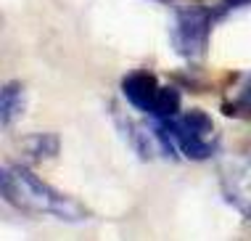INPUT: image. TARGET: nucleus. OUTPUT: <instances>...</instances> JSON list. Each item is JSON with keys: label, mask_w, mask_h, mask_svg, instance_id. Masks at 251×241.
<instances>
[{"label": "nucleus", "mask_w": 251, "mask_h": 241, "mask_svg": "<svg viewBox=\"0 0 251 241\" xmlns=\"http://www.w3.org/2000/svg\"><path fill=\"white\" fill-rule=\"evenodd\" d=\"M119 88L132 109H138V112H143L148 117L153 114L156 101H159V90H161V82L156 80L153 72H148V69H132V72L125 74Z\"/></svg>", "instance_id": "nucleus-4"}, {"label": "nucleus", "mask_w": 251, "mask_h": 241, "mask_svg": "<svg viewBox=\"0 0 251 241\" xmlns=\"http://www.w3.org/2000/svg\"><path fill=\"white\" fill-rule=\"evenodd\" d=\"M182 112V95L175 85H161L159 90V101H156L153 109V120H172Z\"/></svg>", "instance_id": "nucleus-8"}, {"label": "nucleus", "mask_w": 251, "mask_h": 241, "mask_svg": "<svg viewBox=\"0 0 251 241\" xmlns=\"http://www.w3.org/2000/svg\"><path fill=\"white\" fill-rule=\"evenodd\" d=\"M222 114L235 117V120H251V80L246 82V88L233 101L222 103Z\"/></svg>", "instance_id": "nucleus-9"}, {"label": "nucleus", "mask_w": 251, "mask_h": 241, "mask_svg": "<svg viewBox=\"0 0 251 241\" xmlns=\"http://www.w3.org/2000/svg\"><path fill=\"white\" fill-rule=\"evenodd\" d=\"M246 5H251V0H220L212 11H214V19L220 22V19L230 16V13L238 11V8H246Z\"/></svg>", "instance_id": "nucleus-10"}, {"label": "nucleus", "mask_w": 251, "mask_h": 241, "mask_svg": "<svg viewBox=\"0 0 251 241\" xmlns=\"http://www.w3.org/2000/svg\"><path fill=\"white\" fill-rule=\"evenodd\" d=\"M249 80H251V74H249Z\"/></svg>", "instance_id": "nucleus-12"}, {"label": "nucleus", "mask_w": 251, "mask_h": 241, "mask_svg": "<svg viewBox=\"0 0 251 241\" xmlns=\"http://www.w3.org/2000/svg\"><path fill=\"white\" fill-rule=\"evenodd\" d=\"M0 178H3V199L13 210L29 212V215L45 212V215H53L64 220V223H85V220H90L82 204L69 199L66 194H58L53 185H48L43 178H37L29 167L5 164Z\"/></svg>", "instance_id": "nucleus-1"}, {"label": "nucleus", "mask_w": 251, "mask_h": 241, "mask_svg": "<svg viewBox=\"0 0 251 241\" xmlns=\"http://www.w3.org/2000/svg\"><path fill=\"white\" fill-rule=\"evenodd\" d=\"M26 106V93L22 82H5L0 90V117H3V127H11L22 120Z\"/></svg>", "instance_id": "nucleus-6"}, {"label": "nucleus", "mask_w": 251, "mask_h": 241, "mask_svg": "<svg viewBox=\"0 0 251 241\" xmlns=\"http://www.w3.org/2000/svg\"><path fill=\"white\" fill-rule=\"evenodd\" d=\"M114 122H117V127H119V133L127 138V141L132 143V149L138 151V156H143V159H151L153 156V151L159 149V143H156V135H153V130H140L138 125H135L132 120H127L125 114H119L117 109H114Z\"/></svg>", "instance_id": "nucleus-5"}, {"label": "nucleus", "mask_w": 251, "mask_h": 241, "mask_svg": "<svg viewBox=\"0 0 251 241\" xmlns=\"http://www.w3.org/2000/svg\"><path fill=\"white\" fill-rule=\"evenodd\" d=\"M217 22L214 11L201 3H188L175 11V24H172V48L180 59L185 61H199L203 59L209 48V32Z\"/></svg>", "instance_id": "nucleus-3"}, {"label": "nucleus", "mask_w": 251, "mask_h": 241, "mask_svg": "<svg viewBox=\"0 0 251 241\" xmlns=\"http://www.w3.org/2000/svg\"><path fill=\"white\" fill-rule=\"evenodd\" d=\"M169 130L175 146L185 159L191 162H206L217 156L220 151V138H217L214 122L203 109H185L172 120H161Z\"/></svg>", "instance_id": "nucleus-2"}, {"label": "nucleus", "mask_w": 251, "mask_h": 241, "mask_svg": "<svg viewBox=\"0 0 251 241\" xmlns=\"http://www.w3.org/2000/svg\"><path fill=\"white\" fill-rule=\"evenodd\" d=\"M151 3H161V5H175L177 0H151Z\"/></svg>", "instance_id": "nucleus-11"}, {"label": "nucleus", "mask_w": 251, "mask_h": 241, "mask_svg": "<svg viewBox=\"0 0 251 241\" xmlns=\"http://www.w3.org/2000/svg\"><path fill=\"white\" fill-rule=\"evenodd\" d=\"M22 146H24V154L32 162H45V159L58 156L61 138L56 133H35V135H26Z\"/></svg>", "instance_id": "nucleus-7"}]
</instances>
